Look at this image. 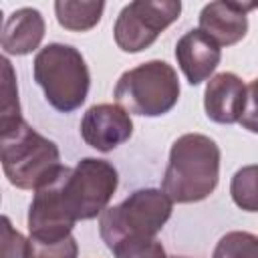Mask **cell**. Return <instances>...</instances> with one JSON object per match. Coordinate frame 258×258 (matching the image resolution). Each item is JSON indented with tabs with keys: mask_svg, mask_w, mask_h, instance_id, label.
I'll list each match as a JSON object with an SVG mask.
<instances>
[{
	"mask_svg": "<svg viewBox=\"0 0 258 258\" xmlns=\"http://www.w3.org/2000/svg\"><path fill=\"white\" fill-rule=\"evenodd\" d=\"M220 179V147L202 133H185L171 143L161 189L171 202L206 200Z\"/></svg>",
	"mask_w": 258,
	"mask_h": 258,
	"instance_id": "cell-1",
	"label": "cell"
},
{
	"mask_svg": "<svg viewBox=\"0 0 258 258\" xmlns=\"http://www.w3.org/2000/svg\"><path fill=\"white\" fill-rule=\"evenodd\" d=\"M2 169L18 189H38L60 169V151L24 119L0 125Z\"/></svg>",
	"mask_w": 258,
	"mask_h": 258,
	"instance_id": "cell-2",
	"label": "cell"
},
{
	"mask_svg": "<svg viewBox=\"0 0 258 258\" xmlns=\"http://www.w3.org/2000/svg\"><path fill=\"white\" fill-rule=\"evenodd\" d=\"M173 202L163 189H135L121 204L107 208L99 216V234L105 246L115 252L123 246L153 240L171 218Z\"/></svg>",
	"mask_w": 258,
	"mask_h": 258,
	"instance_id": "cell-3",
	"label": "cell"
},
{
	"mask_svg": "<svg viewBox=\"0 0 258 258\" xmlns=\"http://www.w3.org/2000/svg\"><path fill=\"white\" fill-rule=\"evenodd\" d=\"M34 81L48 105L60 113L77 111L91 87V73L83 54L62 42H50L34 56Z\"/></svg>",
	"mask_w": 258,
	"mask_h": 258,
	"instance_id": "cell-4",
	"label": "cell"
},
{
	"mask_svg": "<svg viewBox=\"0 0 258 258\" xmlns=\"http://www.w3.org/2000/svg\"><path fill=\"white\" fill-rule=\"evenodd\" d=\"M113 95L115 101L133 115H165L179 99L177 73L165 60L141 62L119 77Z\"/></svg>",
	"mask_w": 258,
	"mask_h": 258,
	"instance_id": "cell-5",
	"label": "cell"
},
{
	"mask_svg": "<svg viewBox=\"0 0 258 258\" xmlns=\"http://www.w3.org/2000/svg\"><path fill=\"white\" fill-rule=\"evenodd\" d=\"M119 185L117 169L97 157H85L75 167H67L60 177V198L73 222L93 220L107 210Z\"/></svg>",
	"mask_w": 258,
	"mask_h": 258,
	"instance_id": "cell-6",
	"label": "cell"
},
{
	"mask_svg": "<svg viewBox=\"0 0 258 258\" xmlns=\"http://www.w3.org/2000/svg\"><path fill=\"white\" fill-rule=\"evenodd\" d=\"M179 0H135L119 12L113 36L123 52H141L179 18Z\"/></svg>",
	"mask_w": 258,
	"mask_h": 258,
	"instance_id": "cell-7",
	"label": "cell"
},
{
	"mask_svg": "<svg viewBox=\"0 0 258 258\" xmlns=\"http://www.w3.org/2000/svg\"><path fill=\"white\" fill-rule=\"evenodd\" d=\"M133 135V121L121 105L99 103L87 109L81 119L83 141L97 151H113Z\"/></svg>",
	"mask_w": 258,
	"mask_h": 258,
	"instance_id": "cell-8",
	"label": "cell"
},
{
	"mask_svg": "<svg viewBox=\"0 0 258 258\" xmlns=\"http://www.w3.org/2000/svg\"><path fill=\"white\" fill-rule=\"evenodd\" d=\"M258 8L252 2H210L200 12V30L220 46L240 42L248 32V10Z\"/></svg>",
	"mask_w": 258,
	"mask_h": 258,
	"instance_id": "cell-9",
	"label": "cell"
},
{
	"mask_svg": "<svg viewBox=\"0 0 258 258\" xmlns=\"http://www.w3.org/2000/svg\"><path fill=\"white\" fill-rule=\"evenodd\" d=\"M175 58L189 85H200L222 60V46L200 28L187 30L175 44Z\"/></svg>",
	"mask_w": 258,
	"mask_h": 258,
	"instance_id": "cell-10",
	"label": "cell"
},
{
	"mask_svg": "<svg viewBox=\"0 0 258 258\" xmlns=\"http://www.w3.org/2000/svg\"><path fill=\"white\" fill-rule=\"evenodd\" d=\"M204 109L208 119L222 125L240 123L246 109V85L234 73L214 75L204 91Z\"/></svg>",
	"mask_w": 258,
	"mask_h": 258,
	"instance_id": "cell-11",
	"label": "cell"
},
{
	"mask_svg": "<svg viewBox=\"0 0 258 258\" xmlns=\"http://www.w3.org/2000/svg\"><path fill=\"white\" fill-rule=\"evenodd\" d=\"M44 18L36 8L14 10L2 28V50L6 54L24 56L36 50L44 38Z\"/></svg>",
	"mask_w": 258,
	"mask_h": 258,
	"instance_id": "cell-12",
	"label": "cell"
},
{
	"mask_svg": "<svg viewBox=\"0 0 258 258\" xmlns=\"http://www.w3.org/2000/svg\"><path fill=\"white\" fill-rule=\"evenodd\" d=\"M105 2H85V0H56L54 14L58 24L71 32H87L95 28L103 16Z\"/></svg>",
	"mask_w": 258,
	"mask_h": 258,
	"instance_id": "cell-13",
	"label": "cell"
},
{
	"mask_svg": "<svg viewBox=\"0 0 258 258\" xmlns=\"http://www.w3.org/2000/svg\"><path fill=\"white\" fill-rule=\"evenodd\" d=\"M230 196L244 212H258V163L240 167L230 181Z\"/></svg>",
	"mask_w": 258,
	"mask_h": 258,
	"instance_id": "cell-14",
	"label": "cell"
},
{
	"mask_svg": "<svg viewBox=\"0 0 258 258\" xmlns=\"http://www.w3.org/2000/svg\"><path fill=\"white\" fill-rule=\"evenodd\" d=\"M212 258H258V236L242 230L228 232L218 240Z\"/></svg>",
	"mask_w": 258,
	"mask_h": 258,
	"instance_id": "cell-15",
	"label": "cell"
},
{
	"mask_svg": "<svg viewBox=\"0 0 258 258\" xmlns=\"http://www.w3.org/2000/svg\"><path fill=\"white\" fill-rule=\"evenodd\" d=\"M77 256H79V244L73 234L56 242H40L28 236L26 258H77Z\"/></svg>",
	"mask_w": 258,
	"mask_h": 258,
	"instance_id": "cell-16",
	"label": "cell"
},
{
	"mask_svg": "<svg viewBox=\"0 0 258 258\" xmlns=\"http://www.w3.org/2000/svg\"><path fill=\"white\" fill-rule=\"evenodd\" d=\"M2 75H4V81H2V121L0 125H8V123H14L18 119H22V113H20V103H18V89H16V83H14V71H12V64L8 58H2Z\"/></svg>",
	"mask_w": 258,
	"mask_h": 258,
	"instance_id": "cell-17",
	"label": "cell"
},
{
	"mask_svg": "<svg viewBox=\"0 0 258 258\" xmlns=\"http://www.w3.org/2000/svg\"><path fill=\"white\" fill-rule=\"evenodd\" d=\"M28 240L12 228L8 216H2V258H26Z\"/></svg>",
	"mask_w": 258,
	"mask_h": 258,
	"instance_id": "cell-18",
	"label": "cell"
},
{
	"mask_svg": "<svg viewBox=\"0 0 258 258\" xmlns=\"http://www.w3.org/2000/svg\"><path fill=\"white\" fill-rule=\"evenodd\" d=\"M113 254H115V258H167L161 242H157L155 238L123 246V248L115 250Z\"/></svg>",
	"mask_w": 258,
	"mask_h": 258,
	"instance_id": "cell-19",
	"label": "cell"
},
{
	"mask_svg": "<svg viewBox=\"0 0 258 258\" xmlns=\"http://www.w3.org/2000/svg\"><path fill=\"white\" fill-rule=\"evenodd\" d=\"M240 125L250 133H258V79L246 87V109L240 117Z\"/></svg>",
	"mask_w": 258,
	"mask_h": 258,
	"instance_id": "cell-20",
	"label": "cell"
},
{
	"mask_svg": "<svg viewBox=\"0 0 258 258\" xmlns=\"http://www.w3.org/2000/svg\"><path fill=\"white\" fill-rule=\"evenodd\" d=\"M171 258H187V256H171Z\"/></svg>",
	"mask_w": 258,
	"mask_h": 258,
	"instance_id": "cell-21",
	"label": "cell"
}]
</instances>
